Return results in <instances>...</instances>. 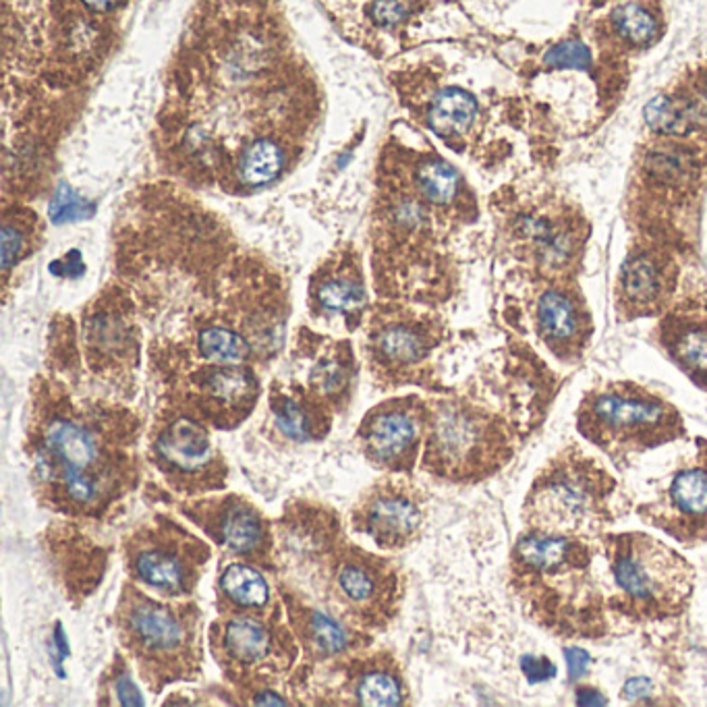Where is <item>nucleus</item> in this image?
<instances>
[{
  "label": "nucleus",
  "mask_w": 707,
  "mask_h": 707,
  "mask_svg": "<svg viewBox=\"0 0 707 707\" xmlns=\"http://www.w3.org/2000/svg\"><path fill=\"white\" fill-rule=\"evenodd\" d=\"M147 459L183 499L218 492L228 478L225 457L214 444L208 423L173 402H166L150 426Z\"/></svg>",
  "instance_id": "11"
},
{
  "label": "nucleus",
  "mask_w": 707,
  "mask_h": 707,
  "mask_svg": "<svg viewBox=\"0 0 707 707\" xmlns=\"http://www.w3.org/2000/svg\"><path fill=\"white\" fill-rule=\"evenodd\" d=\"M268 411L270 428L290 444L320 442L335 423V409L304 386L273 385Z\"/></svg>",
  "instance_id": "19"
},
{
  "label": "nucleus",
  "mask_w": 707,
  "mask_h": 707,
  "mask_svg": "<svg viewBox=\"0 0 707 707\" xmlns=\"http://www.w3.org/2000/svg\"><path fill=\"white\" fill-rule=\"evenodd\" d=\"M430 428L421 469L438 480L478 483L499 473L514 452L506 421L478 404L444 399L430 402Z\"/></svg>",
  "instance_id": "8"
},
{
  "label": "nucleus",
  "mask_w": 707,
  "mask_h": 707,
  "mask_svg": "<svg viewBox=\"0 0 707 707\" xmlns=\"http://www.w3.org/2000/svg\"><path fill=\"white\" fill-rule=\"evenodd\" d=\"M430 351V335L411 321L388 320L371 332V355L386 376L416 368Z\"/></svg>",
  "instance_id": "21"
},
{
  "label": "nucleus",
  "mask_w": 707,
  "mask_h": 707,
  "mask_svg": "<svg viewBox=\"0 0 707 707\" xmlns=\"http://www.w3.org/2000/svg\"><path fill=\"white\" fill-rule=\"evenodd\" d=\"M537 330L554 351L571 349L583 335V314L577 299L563 289H547L535 307Z\"/></svg>",
  "instance_id": "24"
},
{
  "label": "nucleus",
  "mask_w": 707,
  "mask_h": 707,
  "mask_svg": "<svg viewBox=\"0 0 707 707\" xmlns=\"http://www.w3.org/2000/svg\"><path fill=\"white\" fill-rule=\"evenodd\" d=\"M645 121L662 135H685L699 123V111L687 100L658 96L645 106Z\"/></svg>",
  "instance_id": "32"
},
{
  "label": "nucleus",
  "mask_w": 707,
  "mask_h": 707,
  "mask_svg": "<svg viewBox=\"0 0 707 707\" xmlns=\"http://www.w3.org/2000/svg\"><path fill=\"white\" fill-rule=\"evenodd\" d=\"M426 496L409 480L371 483L351 509V530L382 550L411 546L423 530Z\"/></svg>",
  "instance_id": "15"
},
{
  "label": "nucleus",
  "mask_w": 707,
  "mask_h": 707,
  "mask_svg": "<svg viewBox=\"0 0 707 707\" xmlns=\"http://www.w3.org/2000/svg\"><path fill=\"white\" fill-rule=\"evenodd\" d=\"M544 63L552 69L587 71L592 66V52L578 40H566L547 50Z\"/></svg>",
  "instance_id": "38"
},
{
  "label": "nucleus",
  "mask_w": 707,
  "mask_h": 707,
  "mask_svg": "<svg viewBox=\"0 0 707 707\" xmlns=\"http://www.w3.org/2000/svg\"><path fill=\"white\" fill-rule=\"evenodd\" d=\"M600 542L618 590L608 611L639 623H659L687 612L695 571L675 547L642 531L604 533Z\"/></svg>",
  "instance_id": "5"
},
{
  "label": "nucleus",
  "mask_w": 707,
  "mask_h": 707,
  "mask_svg": "<svg viewBox=\"0 0 707 707\" xmlns=\"http://www.w3.org/2000/svg\"><path fill=\"white\" fill-rule=\"evenodd\" d=\"M121 550L129 578L168 600L192 597L212 559L204 540L161 513L127 533Z\"/></svg>",
  "instance_id": "10"
},
{
  "label": "nucleus",
  "mask_w": 707,
  "mask_h": 707,
  "mask_svg": "<svg viewBox=\"0 0 707 707\" xmlns=\"http://www.w3.org/2000/svg\"><path fill=\"white\" fill-rule=\"evenodd\" d=\"M566 659H568V670L571 676L577 678L587 670V664H590V654L583 652V649H566Z\"/></svg>",
  "instance_id": "42"
},
{
  "label": "nucleus",
  "mask_w": 707,
  "mask_h": 707,
  "mask_svg": "<svg viewBox=\"0 0 707 707\" xmlns=\"http://www.w3.org/2000/svg\"><path fill=\"white\" fill-rule=\"evenodd\" d=\"M178 509L197 530L204 531L216 546L235 559L266 571L278 568L273 523L249 500L239 494L195 496L183 500Z\"/></svg>",
  "instance_id": "13"
},
{
  "label": "nucleus",
  "mask_w": 707,
  "mask_h": 707,
  "mask_svg": "<svg viewBox=\"0 0 707 707\" xmlns=\"http://www.w3.org/2000/svg\"><path fill=\"white\" fill-rule=\"evenodd\" d=\"M259 399L257 376L242 363H209L193 371L189 382L178 399V404L204 419L209 428L235 430L252 416Z\"/></svg>",
  "instance_id": "16"
},
{
  "label": "nucleus",
  "mask_w": 707,
  "mask_h": 707,
  "mask_svg": "<svg viewBox=\"0 0 707 707\" xmlns=\"http://www.w3.org/2000/svg\"><path fill=\"white\" fill-rule=\"evenodd\" d=\"M647 171L662 181H676L689 173V158L676 147H662L647 156Z\"/></svg>",
  "instance_id": "37"
},
{
  "label": "nucleus",
  "mask_w": 707,
  "mask_h": 707,
  "mask_svg": "<svg viewBox=\"0 0 707 707\" xmlns=\"http://www.w3.org/2000/svg\"><path fill=\"white\" fill-rule=\"evenodd\" d=\"M612 25L631 44H647L658 30L656 17L639 2H625L616 7L612 13Z\"/></svg>",
  "instance_id": "35"
},
{
  "label": "nucleus",
  "mask_w": 707,
  "mask_h": 707,
  "mask_svg": "<svg viewBox=\"0 0 707 707\" xmlns=\"http://www.w3.org/2000/svg\"><path fill=\"white\" fill-rule=\"evenodd\" d=\"M478 114V102L461 88L442 90L430 109V127L440 137H459L473 125Z\"/></svg>",
  "instance_id": "29"
},
{
  "label": "nucleus",
  "mask_w": 707,
  "mask_h": 707,
  "mask_svg": "<svg viewBox=\"0 0 707 707\" xmlns=\"http://www.w3.org/2000/svg\"><path fill=\"white\" fill-rule=\"evenodd\" d=\"M214 590L218 614L266 612L280 604V595H274L264 568L242 559L221 566Z\"/></svg>",
  "instance_id": "20"
},
{
  "label": "nucleus",
  "mask_w": 707,
  "mask_h": 707,
  "mask_svg": "<svg viewBox=\"0 0 707 707\" xmlns=\"http://www.w3.org/2000/svg\"><path fill=\"white\" fill-rule=\"evenodd\" d=\"M195 347L208 363H243L252 357V345L237 330L226 326H206L197 332Z\"/></svg>",
  "instance_id": "31"
},
{
  "label": "nucleus",
  "mask_w": 707,
  "mask_h": 707,
  "mask_svg": "<svg viewBox=\"0 0 707 707\" xmlns=\"http://www.w3.org/2000/svg\"><path fill=\"white\" fill-rule=\"evenodd\" d=\"M96 206L88 199H81L78 193L73 192L69 185H61L52 202H50V221L57 225L63 223H75V221H85L90 216H94Z\"/></svg>",
  "instance_id": "36"
},
{
  "label": "nucleus",
  "mask_w": 707,
  "mask_h": 707,
  "mask_svg": "<svg viewBox=\"0 0 707 707\" xmlns=\"http://www.w3.org/2000/svg\"><path fill=\"white\" fill-rule=\"evenodd\" d=\"M516 235L530 245L535 264L546 274L564 270L577 252L575 237L542 216H523L516 225Z\"/></svg>",
  "instance_id": "25"
},
{
  "label": "nucleus",
  "mask_w": 707,
  "mask_h": 707,
  "mask_svg": "<svg viewBox=\"0 0 707 707\" xmlns=\"http://www.w3.org/2000/svg\"><path fill=\"white\" fill-rule=\"evenodd\" d=\"M202 608L192 597L168 600L127 581L114 608L116 637L154 695L202 673Z\"/></svg>",
  "instance_id": "3"
},
{
  "label": "nucleus",
  "mask_w": 707,
  "mask_h": 707,
  "mask_svg": "<svg viewBox=\"0 0 707 707\" xmlns=\"http://www.w3.org/2000/svg\"><path fill=\"white\" fill-rule=\"evenodd\" d=\"M418 187L430 204L444 206L459 192V173L447 162H428L419 168Z\"/></svg>",
  "instance_id": "34"
},
{
  "label": "nucleus",
  "mask_w": 707,
  "mask_h": 707,
  "mask_svg": "<svg viewBox=\"0 0 707 707\" xmlns=\"http://www.w3.org/2000/svg\"><path fill=\"white\" fill-rule=\"evenodd\" d=\"M290 628L301 647L299 670H314L324 664L349 658L373 645L370 631L357 628L326 608L314 606L285 581L278 583Z\"/></svg>",
  "instance_id": "18"
},
{
  "label": "nucleus",
  "mask_w": 707,
  "mask_h": 707,
  "mask_svg": "<svg viewBox=\"0 0 707 707\" xmlns=\"http://www.w3.org/2000/svg\"><path fill=\"white\" fill-rule=\"evenodd\" d=\"M140 430V419L119 404H80L40 388L23 440L40 504L71 519L106 516L142 478Z\"/></svg>",
  "instance_id": "1"
},
{
  "label": "nucleus",
  "mask_w": 707,
  "mask_h": 707,
  "mask_svg": "<svg viewBox=\"0 0 707 707\" xmlns=\"http://www.w3.org/2000/svg\"><path fill=\"white\" fill-rule=\"evenodd\" d=\"M430 413V402L419 397L380 402L361 419L355 442L370 465L392 475H407L423 452Z\"/></svg>",
  "instance_id": "14"
},
{
  "label": "nucleus",
  "mask_w": 707,
  "mask_h": 707,
  "mask_svg": "<svg viewBox=\"0 0 707 707\" xmlns=\"http://www.w3.org/2000/svg\"><path fill=\"white\" fill-rule=\"evenodd\" d=\"M639 516L678 544H707V440H697L691 465L680 467L658 499L642 504Z\"/></svg>",
  "instance_id": "17"
},
{
  "label": "nucleus",
  "mask_w": 707,
  "mask_h": 707,
  "mask_svg": "<svg viewBox=\"0 0 707 707\" xmlns=\"http://www.w3.org/2000/svg\"><path fill=\"white\" fill-rule=\"evenodd\" d=\"M521 670L530 683H544L556 676V666L546 656H525L521 659Z\"/></svg>",
  "instance_id": "41"
},
{
  "label": "nucleus",
  "mask_w": 707,
  "mask_h": 707,
  "mask_svg": "<svg viewBox=\"0 0 707 707\" xmlns=\"http://www.w3.org/2000/svg\"><path fill=\"white\" fill-rule=\"evenodd\" d=\"M575 423L578 434L618 467L685 436V421L675 404L628 382L592 390L578 404Z\"/></svg>",
  "instance_id": "7"
},
{
  "label": "nucleus",
  "mask_w": 707,
  "mask_h": 707,
  "mask_svg": "<svg viewBox=\"0 0 707 707\" xmlns=\"http://www.w3.org/2000/svg\"><path fill=\"white\" fill-rule=\"evenodd\" d=\"M662 342L693 382L707 390V314H678L662 326Z\"/></svg>",
  "instance_id": "22"
},
{
  "label": "nucleus",
  "mask_w": 707,
  "mask_h": 707,
  "mask_svg": "<svg viewBox=\"0 0 707 707\" xmlns=\"http://www.w3.org/2000/svg\"><path fill=\"white\" fill-rule=\"evenodd\" d=\"M592 564V540L525 530L511 550V587L535 625L564 639H597L608 631V602Z\"/></svg>",
  "instance_id": "2"
},
{
  "label": "nucleus",
  "mask_w": 707,
  "mask_h": 707,
  "mask_svg": "<svg viewBox=\"0 0 707 707\" xmlns=\"http://www.w3.org/2000/svg\"><path fill=\"white\" fill-rule=\"evenodd\" d=\"M285 152L270 137H259L243 150L239 158V177L245 185H268L283 173Z\"/></svg>",
  "instance_id": "30"
},
{
  "label": "nucleus",
  "mask_w": 707,
  "mask_h": 707,
  "mask_svg": "<svg viewBox=\"0 0 707 707\" xmlns=\"http://www.w3.org/2000/svg\"><path fill=\"white\" fill-rule=\"evenodd\" d=\"M618 483L578 447H566L535 475L523 502L525 530L597 540L614 523Z\"/></svg>",
  "instance_id": "4"
},
{
  "label": "nucleus",
  "mask_w": 707,
  "mask_h": 707,
  "mask_svg": "<svg viewBox=\"0 0 707 707\" xmlns=\"http://www.w3.org/2000/svg\"><path fill=\"white\" fill-rule=\"evenodd\" d=\"M23 237L13 226L2 228V270L9 273L23 254Z\"/></svg>",
  "instance_id": "40"
},
{
  "label": "nucleus",
  "mask_w": 707,
  "mask_h": 707,
  "mask_svg": "<svg viewBox=\"0 0 707 707\" xmlns=\"http://www.w3.org/2000/svg\"><path fill=\"white\" fill-rule=\"evenodd\" d=\"M98 701L102 706H144V695L133 680L129 658L123 654H116L109 670L100 676Z\"/></svg>",
  "instance_id": "33"
},
{
  "label": "nucleus",
  "mask_w": 707,
  "mask_h": 707,
  "mask_svg": "<svg viewBox=\"0 0 707 707\" xmlns=\"http://www.w3.org/2000/svg\"><path fill=\"white\" fill-rule=\"evenodd\" d=\"M273 611L218 614L208 631L209 649L235 691L285 683L301 658V647L283 614Z\"/></svg>",
  "instance_id": "9"
},
{
  "label": "nucleus",
  "mask_w": 707,
  "mask_h": 707,
  "mask_svg": "<svg viewBox=\"0 0 707 707\" xmlns=\"http://www.w3.org/2000/svg\"><path fill=\"white\" fill-rule=\"evenodd\" d=\"M92 11H109L116 4V0H81Z\"/></svg>",
  "instance_id": "43"
},
{
  "label": "nucleus",
  "mask_w": 707,
  "mask_h": 707,
  "mask_svg": "<svg viewBox=\"0 0 707 707\" xmlns=\"http://www.w3.org/2000/svg\"><path fill=\"white\" fill-rule=\"evenodd\" d=\"M668 293L666 264L654 254H633L618 276V299L633 314H647L662 306Z\"/></svg>",
  "instance_id": "23"
},
{
  "label": "nucleus",
  "mask_w": 707,
  "mask_h": 707,
  "mask_svg": "<svg viewBox=\"0 0 707 707\" xmlns=\"http://www.w3.org/2000/svg\"><path fill=\"white\" fill-rule=\"evenodd\" d=\"M351 361L337 349L335 354L320 355L314 361L307 376V388L340 413L351 401Z\"/></svg>",
  "instance_id": "28"
},
{
  "label": "nucleus",
  "mask_w": 707,
  "mask_h": 707,
  "mask_svg": "<svg viewBox=\"0 0 707 707\" xmlns=\"http://www.w3.org/2000/svg\"><path fill=\"white\" fill-rule=\"evenodd\" d=\"M299 578L326 611L363 631H385L401 611L404 583L397 564L345 535Z\"/></svg>",
  "instance_id": "6"
},
{
  "label": "nucleus",
  "mask_w": 707,
  "mask_h": 707,
  "mask_svg": "<svg viewBox=\"0 0 707 707\" xmlns=\"http://www.w3.org/2000/svg\"><path fill=\"white\" fill-rule=\"evenodd\" d=\"M314 304L324 314L354 316L366 306V287L355 264H342L335 270H324L314 283Z\"/></svg>",
  "instance_id": "27"
},
{
  "label": "nucleus",
  "mask_w": 707,
  "mask_h": 707,
  "mask_svg": "<svg viewBox=\"0 0 707 707\" xmlns=\"http://www.w3.org/2000/svg\"><path fill=\"white\" fill-rule=\"evenodd\" d=\"M90 361L96 370H116L133 349L127 324L113 311L94 314L85 326Z\"/></svg>",
  "instance_id": "26"
},
{
  "label": "nucleus",
  "mask_w": 707,
  "mask_h": 707,
  "mask_svg": "<svg viewBox=\"0 0 707 707\" xmlns=\"http://www.w3.org/2000/svg\"><path fill=\"white\" fill-rule=\"evenodd\" d=\"M295 693H309L316 704L335 706H407L409 689L399 659L390 652H359L289 680Z\"/></svg>",
  "instance_id": "12"
},
{
  "label": "nucleus",
  "mask_w": 707,
  "mask_h": 707,
  "mask_svg": "<svg viewBox=\"0 0 707 707\" xmlns=\"http://www.w3.org/2000/svg\"><path fill=\"white\" fill-rule=\"evenodd\" d=\"M411 0H376L370 16L378 25H397L409 16Z\"/></svg>",
  "instance_id": "39"
}]
</instances>
